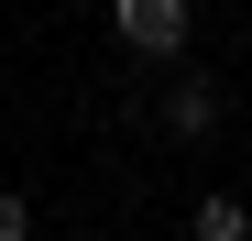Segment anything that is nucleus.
<instances>
[{"mask_svg":"<svg viewBox=\"0 0 252 241\" xmlns=\"http://www.w3.org/2000/svg\"><path fill=\"white\" fill-rule=\"evenodd\" d=\"M33 230V209H22V186H0V241H22Z\"/></svg>","mask_w":252,"mask_h":241,"instance_id":"4","label":"nucleus"},{"mask_svg":"<svg viewBox=\"0 0 252 241\" xmlns=\"http://www.w3.org/2000/svg\"><path fill=\"white\" fill-rule=\"evenodd\" d=\"M110 33H121L132 55L176 66V55H187V33H197V11H187V0H110Z\"/></svg>","mask_w":252,"mask_h":241,"instance_id":"1","label":"nucleus"},{"mask_svg":"<svg viewBox=\"0 0 252 241\" xmlns=\"http://www.w3.org/2000/svg\"><path fill=\"white\" fill-rule=\"evenodd\" d=\"M187 230H197V241H252V209H241V197H197Z\"/></svg>","mask_w":252,"mask_h":241,"instance_id":"3","label":"nucleus"},{"mask_svg":"<svg viewBox=\"0 0 252 241\" xmlns=\"http://www.w3.org/2000/svg\"><path fill=\"white\" fill-rule=\"evenodd\" d=\"M164 132L208 143V132H220V88H208V77H176V88H164Z\"/></svg>","mask_w":252,"mask_h":241,"instance_id":"2","label":"nucleus"}]
</instances>
